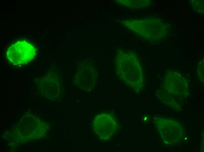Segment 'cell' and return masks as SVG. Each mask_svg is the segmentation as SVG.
<instances>
[{
	"label": "cell",
	"mask_w": 204,
	"mask_h": 152,
	"mask_svg": "<svg viewBox=\"0 0 204 152\" xmlns=\"http://www.w3.org/2000/svg\"><path fill=\"white\" fill-rule=\"evenodd\" d=\"M35 54V49L32 44L25 41H20L9 48L7 56L8 60L13 63L21 65L30 61Z\"/></svg>",
	"instance_id": "obj_1"
}]
</instances>
